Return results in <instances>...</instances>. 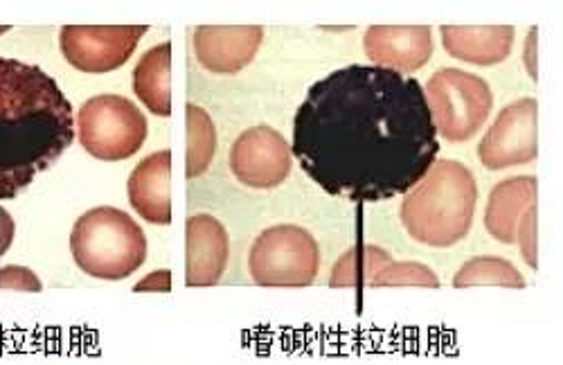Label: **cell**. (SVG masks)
Here are the masks:
<instances>
[{
	"mask_svg": "<svg viewBox=\"0 0 563 365\" xmlns=\"http://www.w3.org/2000/svg\"><path fill=\"white\" fill-rule=\"evenodd\" d=\"M291 152L324 192L374 203L408 195L433 167L440 141L415 77L354 64L309 88Z\"/></svg>",
	"mask_w": 563,
	"mask_h": 365,
	"instance_id": "cell-1",
	"label": "cell"
},
{
	"mask_svg": "<svg viewBox=\"0 0 563 365\" xmlns=\"http://www.w3.org/2000/svg\"><path fill=\"white\" fill-rule=\"evenodd\" d=\"M73 104L38 66L0 57V201L16 199L73 145Z\"/></svg>",
	"mask_w": 563,
	"mask_h": 365,
	"instance_id": "cell-2",
	"label": "cell"
},
{
	"mask_svg": "<svg viewBox=\"0 0 563 365\" xmlns=\"http://www.w3.org/2000/svg\"><path fill=\"white\" fill-rule=\"evenodd\" d=\"M478 203L476 178L460 161H435L424 182H417L404 203L401 221L408 235L433 248L462 242L474 225Z\"/></svg>",
	"mask_w": 563,
	"mask_h": 365,
	"instance_id": "cell-3",
	"label": "cell"
},
{
	"mask_svg": "<svg viewBox=\"0 0 563 365\" xmlns=\"http://www.w3.org/2000/svg\"><path fill=\"white\" fill-rule=\"evenodd\" d=\"M70 251L86 276L115 283L133 276L145 264L147 237L126 212L100 206L75 221Z\"/></svg>",
	"mask_w": 563,
	"mask_h": 365,
	"instance_id": "cell-4",
	"label": "cell"
},
{
	"mask_svg": "<svg viewBox=\"0 0 563 365\" xmlns=\"http://www.w3.org/2000/svg\"><path fill=\"white\" fill-rule=\"evenodd\" d=\"M320 268V246L300 225L279 223L253 242L249 270L260 287H309Z\"/></svg>",
	"mask_w": 563,
	"mask_h": 365,
	"instance_id": "cell-5",
	"label": "cell"
},
{
	"mask_svg": "<svg viewBox=\"0 0 563 365\" xmlns=\"http://www.w3.org/2000/svg\"><path fill=\"white\" fill-rule=\"evenodd\" d=\"M427 102L435 131L451 143H464L487 122L494 96L489 84L460 68H442L427 84Z\"/></svg>",
	"mask_w": 563,
	"mask_h": 365,
	"instance_id": "cell-6",
	"label": "cell"
},
{
	"mask_svg": "<svg viewBox=\"0 0 563 365\" xmlns=\"http://www.w3.org/2000/svg\"><path fill=\"white\" fill-rule=\"evenodd\" d=\"M77 131L84 150L100 161H124L145 145V113L122 96H96L81 104Z\"/></svg>",
	"mask_w": 563,
	"mask_h": 365,
	"instance_id": "cell-7",
	"label": "cell"
},
{
	"mask_svg": "<svg viewBox=\"0 0 563 365\" xmlns=\"http://www.w3.org/2000/svg\"><path fill=\"white\" fill-rule=\"evenodd\" d=\"M147 30V25H66L59 43L73 68L102 75L124 66Z\"/></svg>",
	"mask_w": 563,
	"mask_h": 365,
	"instance_id": "cell-8",
	"label": "cell"
},
{
	"mask_svg": "<svg viewBox=\"0 0 563 365\" xmlns=\"http://www.w3.org/2000/svg\"><path fill=\"white\" fill-rule=\"evenodd\" d=\"M537 154L539 104L534 98H523L507 104L478 145V158L492 172L532 163Z\"/></svg>",
	"mask_w": 563,
	"mask_h": 365,
	"instance_id": "cell-9",
	"label": "cell"
},
{
	"mask_svg": "<svg viewBox=\"0 0 563 365\" xmlns=\"http://www.w3.org/2000/svg\"><path fill=\"white\" fill-rule=\"evenodd\" d=\"M230 169L249 188H277L291 174V147L273 126L246 129L230 150Z\"/></svg>",
	"mask_w": 563,
	"mask_h": 365,
	"instance_id": "cell-10",
	"label": "cell"
},
{
	"mask_svg": "<svg viewBox=\"0 0 563 365\" xmlns=\"http://www.w3.org/2000/svg\"><path fill=\"white\" fill-rule=\"evenodd\" d=\"M363 48L382 68L415 73L433 57V30L429 25H372L363 36Z\"/></svg>",
	"mask_w": 563,
	"mask_h": 365,
	"instance_id": "cell-11",
	"label": "cell"
},
{
	"mask_svg": "<svg viewBox=\"0 0 563 365\" xmlns=\"http://www.w3.org/2000/svg\"><path fill=\"white\" fill-rule=\"evenodd\" d=\"M260 25H199L195 27V55L203 68L217 75H234L246 68L262 45Z\"/></svg>",
	"mask_w": 563,
	"mask_h": 365,
	"instance_id": "cell-12",
	"label": "cell"
},
{
	"mask_svg": "<svg viewBox=\"0 0 563 365\" xmlns=\"http://www.w3.org/2000/svg\"><path fill=\"white\" fill-rule=\"evenodd\" d=\"M230 257V240L212 214H192L185 221V283L212 287L221 280Z\"/></svg>",
	"mask_w": 563,
	"mask_h": 365,
	"instance_id": "cell-13",
	"label": "cell"
},
{
	"mask_svg": "<svg viewBox=\"0 0 563 365\" xmlns=\"http://www.w3.org/2000/svg\"><path fill=\"white\" fill-rule=\"evenodd\" d=\"M131 208L154 225L172 223V152L161 150L140 161L126 182Z\"/></svg>",
	"mask_w": 563,
	"mask_h": 365,
	"instance_id": "cell-14",
	"label": "cell"
},
{
	"mask_svg": "<svg viewBox=\"0 0 563 365\" xmlns=\"http://www.w3.org/2000/svg\"><path fill=\"white\" fill-rule=\"evenodd\" d=\"M444 51L474 66H496L505 62L514 45L511 25H442Z\"/></svg>",
	"mask_w": 563,
	"mask_h": 365,
	"instance_id": "cell-15",
	"label": "cell"
},
{
	"mask_svg": "<svg viewBox=\"0 0 563 365\" xmlns=\"http://www.w3.org/2000/svg\"><path fill=\"white\" fill-rule=\"evenodd\" d=\"M537 192L539 186L534 176H514L500 180L492 190L485 210L487 233L500 244H514L521 217L528 212V208L537 206Z\"/></svg>",
	"mask_w": 563,
	"mask_h": 365,
	"instance_id": "cell-16",
	"label": "cell"
},
{
	"mask_svg": "<svg viewBox=\"0 0 563 365\" xmlns=\"http://www.w3.org/2000/svg\"><path fill=\"white\" fill-rule=\"evenodd\" d=\"M133 90L154 115L172 113V43L165 41L147 51L133 70Z\"/></svg>",
	"mask_w": 563,
	"mask_h": 365,
	"instance_id": "cell-17",
	"label": "cell"
},
{
	"mask_svg": "<svg viewBox=\"0 0 563 365\" xmlns=\"http://www.w3.org/2000/svg\"><path fill=\"white\" fill-rule=\"evenodd\" d=\"M455 289L466 287H505V289H526V280L521 270L503 257H474L455 273Z\"/></svg>",
	"mask_w": 563,
	"mask_h": 365,
	"instance_id": "cell-18",
	"label": "cell"
},
{
	"mask_svg": "<svg viewBox=\"0 0 563 365\" xmlns=\"http://www.w3.org/2000/svg\"><path fill=\"white\" fill-rule=\"evenodd\" d=\"M185 126H187V176H201L217 152V131L212 118L197 104L185 107Z\"/></svg>",
	"mask_w": 563,
	"mask_h": 365,
	"instance_id": "cell-19",
	"label": "cell"
},
{
	"mask_svg": "<svg viewBox=\"0 0 563 365\" xmlns=\"http://www.w3.org/2000/svg\"><path fill=\"white\" fill-rule=\"evenodd\" d=\"M390 253L379 246H354L339 257L332 270V287L369 285L382 268L390 264Z\"/></svg>",
	"mask_w": 563,
	"mask_h": 365,
	"instance_id": "cell-20",
	"label": "cell"
},
{
	"mask_svg": "<svg viewBox=\"0 0 563 365\" xmlns=\"http://www.w3.org/2000/svg\"><path fill=\"white\" fill-rule=\"evenodd\" d=\"M369 287H440V278L435 270L417 264V262H390L386 268L377 273V278L369 283Z\"/></svg>",
	"mask_w": 563,
	"mask_h": 365,
	"instance_id": "cell-21",
	"label": "cell"
},
{
	"mask_svg": "<svg viewBox=\"0 0 563 365\" xmlns=\"http://www.w3.org/2000/svg\"><path fill=\"white\" fill-rule=\"evenodd\" d=\"M3 289L38 294L43 289V285L32 268L10 264V266H0V291Z\"/></svg>",
	"mask_w": 563,
	"mask_h": 365,
	"instance_id": "cell-22",
	"label": "cell"
},
{
	"mask_svg": "<svg viewBox=\"0 0 563 365\" xmlns=\"http://www.w3.org/2000/svg\"><path fill=\"white\" fill-rule=\"evenodd\" d=\"M516 240L521 244V253L526 262L537 268V206L528 208V212L521 217L519 231H516Z\"/></svg>",
	"mask_w": 563,
	"mask_h": 365,
	"instance_id": "cell-23",
	"label": "cell"
},
{
	"mask_svg": "<svg viewBox=\"0 0 563 365\" xmlns=\"http://www.w3.org/2000/svg\"><path fill=\"white\" fill-rule=\"evenodd\" d=\"M172 289V273L167 270V268H163V270H154L152 276H147L143 283H137L135 287H133V291H137V294H150V291H154V294H167Z\"/></svg>",
	"mask_w": 563,
	"mask_h": 365,
	"instance_id": "cell-24",
	"label": "cell"
},
{
	"mask_svg": "<svg viewBox=\"0 0 563 365\" xmlns=\"http://www.w3.org/2000/svg\"><path fill=\"white\" fill-rule=\"evenodd\" d=\"M14 219L12 214L0 206V257H3L8 253V248L12 246V240H14Z\"/></svg>",
	"mask_w": 563,
	"mask_h": 365,
	"instance_id": "cell-25",
	"label": "cell"
},
{
	"mask_svg": "<svg viewBox=\"0 0 563 365\" xmlns=\"http://www.w3.org/2000/svg\"><path fill=\"white\" fill-rule=\"evenodd\" d=\"M12 27L10 25H0V34H5V32H10Z\"/></svg>",
	"mask_w": 563,
	"mask_h": 365,
	"instance_id": "cell-26",
	"label": "cell"
}]
</instances>
